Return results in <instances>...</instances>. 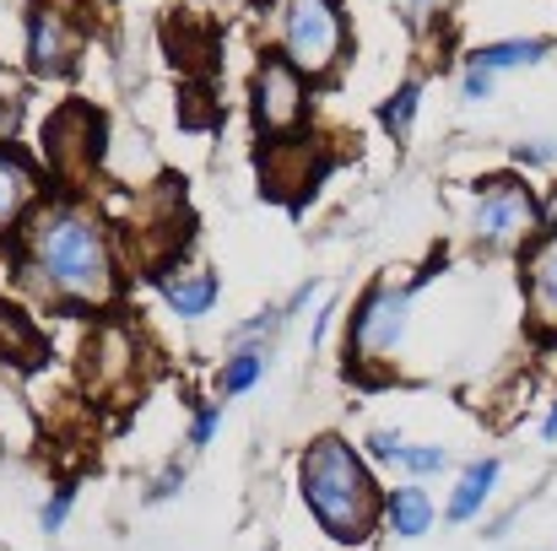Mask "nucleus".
I'll use <instances>...</instances> for the list:
<instances>
[{
    "label": "nucleus",
    "mask_w": 557,
    "mask_h": 551,
    "mask_svg": "<svg viewBox=\"0 0 557 551\" xmlns=\"http://www.w3.org/2000/svg\"><path fill=\"white\" fill-rule=\"evenodd\" d=\"M33 276L65 303H103L114 292L109 249L82 211H49L33 227Z\"/></svg>",
    "instance_id": "nucleus-1"
},
{
    "label": "nucleus",
    "mask_w": 557,
    "mask_h": 551,
    "mask_svg": "<svg viewBox=\"0 0 557 551\" xmlns=\"http://www.w3.org/2000/svg\"><path fill=\"white\" fill-rule=\"evenodd\" d=\"M304 498H309L314 519L336 541H347V547L369 541L373 519H379V492L369 481V465L342 438L309 443V454H304Z\"/></svg>",
    "instance_id": "nucleus-2"
},
{
    "label": "nucleus",
    "mask_w": 557,
    "mask_h": 551,
    "mask_svg": "<svg viewBox=\"0 0 557 551\" xmlns=\"http://www.w3.org/2000/svg\"><path fill=\"white\" fill-rule=\"evenodd\" d=\"M271 16H276V38L287 49V65H298L304 76H325L342 60L347 33H342L336 0H276Z\"/></svg>",
    "instance_id": "nucleus-3"
},
{
    "label": "nucleus",
    "mask_w": 557,
    "mask_h": 551,
    "mask_svg": "<svg viewBox=\"0 0 557 551\" xmlns=\"http://www.w3.org/2000/svg\"><path fill=\"white\" fill-rule=\"evenodd\" d=\"M531 222H536V205H531V195H525L520 184H509V179L482 184L471 227H476V238H482L487 249H509Z\"/></svg>",
    "instance_id": "nucleus-4"
},
{
    "label": "nucleus",
    "mask_w": 557,
    "mask_h": 551,
    "mask_svg": "<svg viewBox=\"0 0 557 551\" xmlns=\"http://www.w3.org/2000/svg\"><path fill=\"white\" fill-rule=\"evenodd\" d=\"M406 309H411V292L406 287H379L369 303H363L358 325H352V352H369V358L395 352L400 336H406Z\"/></svg>",
    "instance_id": "nucleus-5"
},
{
    "label": "nucleus",
    "mask_w": 557,
    "mask_h": 551,
    "mask_svg": "<svg viewBox=\"0 0 557 551\" xmlns=\"http://www.w3.org/2000/svg\"><path fill=\"white\" fill-rule=\"evenodd\" d=\"M304 71L287 60H265L255 76V114L265 130H293L304 120Z\"/></svg>",
    "instance_id": "nucleus-6"
},
{
    "label": "nucleus",
    "mask_w": 557,
    "mask_h": 551,
    "mask_svg": "<svg viewBox=\"0 0 557 551\" xmlns=\"http://www.w3.org/2000/svg\"><path fill=\"white\" fill-rule=\"evenodd\" d=\"M525 298L536 330H557V227L542 233L525 254Z\"/></svg>",
    "instance_id": "nucleus-7"
},
{
    "label": "nucleus",
    "mask_w": 557,
    "mask_h": 551,
    "mask_svg": "<svg viewBox=\"0 0 557 551\" xmlns=\"http://www.w3.org/2000/svg\"><path fill=\"white\" fill-rule=\"evenodd\" d=\"M71 54H76V38H71L65 16L38 11V16H33V65L49 76V71H65V65H71Z\"/></svg>",
    "instance_id": "nucleus-8"
},
{
    "label": "nucleus",
    "mask_w": 557,
    "mask_h": 551,
    "mask_svg": "<svg viewBox=\"0 0 557 551\" xmlns=\"http://www.w3.org/2000/svg\"><path fill=\"white\" fill-rule=\"evenodd\" d=\"M163 298H169L174 314L200 320V314H211V303H216V281H211L206 271H169V276H163Z\"/></svg>",
    "instance_id": "nucleus-9"
},
{
    "label": "nucleus",
    "mask_w": 557,
    "mask_h": 551,
    "mask_svg": "<svg viewBox=\"0 0 557 551\" xmlns=\"http://www.w3.org/2000/svg\"><path fill=\"white\" fill-rule=\"evenodd\" d=\"M493 481H498V460H476L466 476H460V487H455V498H449V519L455 525H466L482 503H487V492H493Z\"/></svg>",
    "instance_id": "nucleus-10"
},
{
    "label": "nucleus",
    "mask_w": 557,
    "mask_h": 551,
    "mask_svg": "<svg viewBox=\"0 0 557 551\" xmlns=\"http://www.w3.org/2000/svg\"><path fill=\"white\" fill-rule=\"evenodd\" d=\"M33 200V168L11 152H0V227L16 222V211Z\"/></svg>",
    "instance_id": "nucleus-11"
},
{
    "label": "nucleus",
    "mask_w": 557,
    "mask_h": 551,
    "mask_svg": "<svg viewBox=\"0 0 557 551\" xmlns=\"http://www.w3.org/2000/svg\"><path fill=\"white\" fill-rule=\"evenodd\" d=\"M389 525H395V536H422L428 525H433V503L422 498V487H400V492H389Z\"/></svg>",
    "instance_id": "nucleus-12"
},
{
    "label": "nucleus",
    "mask_w": 557,
    "mask_h": 551,
    "mask_svg": "<svg viewBox=\"0 0 557 551\" xmlns=\"http://www.w3.org/2000/svg\"><path fill=\"white\" fill-rule=\"evenodd\" d=\"M547 54V43H536V38H515V43H487L471 65H482V71H515V65H536Z\"/></svg>",
    "instance_id": "nucleus-13"
},
{
    "label": "nucleus",
    "mask_w": 557,
    "mask_h": 551,
    "mask_svg": "<svg viewBox=\"0 0 557 551\" xmlns=\"http://www.w3.org/2000/svg\"><path fill=\"white\" fill-rule=\"evenodd\" d=\"M417 98H422V87H417V82H411V87H400V92L389 98V109H384V130H389V136H406V130H411Z\"/></svg>",
    "instance_id": "nucleus-14"
},
{
    "label": "nucleus",
    "mask_w": 557,
    "mask_h": 551,
    "mask_svg": "<svg viewBox=\"0 0 557 551\" xmlns=\"http://www.w3.org/2000/svg\"><path fill=\"white\" fill-rule=\"evenodd\" d=\"M260 367H265V358H260V352H238L233 363L222 367V389H227V395H244V389L260 378Z\"/></svg>",
    "instance_id": "nucleus-15"
},
{
    "label": "nucleus",
    "mask_w": 557,
    "mask_h": 551,
    "mask_svg": "<svg viewBox=\"0 0 557 551\" xmlns=\"http://www.w3.org/2000/svg\"><path fill=\"white\" fill-rule=\"evenodd\" d=\"M406 465H411L417 476H433V471H444V449H433V443H422V449H406Z\"/></svg>",
    "instance_id": "nucleus-16"
},
{
    "label": "nucleus",
    "mask_w": 557,
    "mask_h": 551,
    "mask_svg": "<svg viewBox=\"0 0 557 551\" xmlns=\"http://www.w3.org/2000/svg\"><path fill=\"white\" fill-rule=\"evenodd\" d=\"M369 454H373V460H406V443H400L395 433H373Z\"/></svg>",
    "instance_id": "nucleus-17"
},
{
    "label": "nucleus",
    "mask_w": 557,
    "mask_h": 551,
    "mask_svg": "<svg viewBox=\"0 0 557 551\" xmlns=\"http://www.w3.org/2000/svg\"><path fill=\"white\" fill-rule=\"evenodd\" d=\"M487 92H493V71L471 65V71H466V98H487Z\"/></svg>",
    "instance_id": "nucleus-18"
},
{
    "label": "nucleus",
    "mask_w": 557,
    "mask_h": 551,
    "mask_svg": "<svg viewBox=\"0 0 557 551\" xmlns=\"http://www.w3.org/2000/svg\"><path fill=\"white\" fill-rule=\"evenodd\" d=\"M65 514H71V492H60V498H54V503H49V509H44V530H49V536H54V530H60V525H65Z\"/></svg>",
    "instance_id": "nucleus-19"
},
{
    "label": "nucleus",
    "mask_w": 557,
    "mask_h": 551,
    "mask_svg": "<svg viewBox=\"0 0 557 551\" xmlns=\"http://www.w3.org/2000/svg\"><path fill=\"white\" fill-rule=\"evenodd\" d=\"M211 433H216V411H200V416H195V433H189V438H195V443H211Z\"/></svg>",
    "instance_id": "nucleus-20"
},
{
    "label": "nucleus",
    "mask_w": 557,
    "mask_h": 551,
    "mask_svg": "<svg viewBox=\"0 0 557 551\" xmlns=\"http://www.w3.org/2000/svg\"><path fill=\"white\" fill-rule=\"evenodd\" d=\"M547 438H557V411H553V416H547Z\"/></svg>",
    "instance_id": "nucleus-21"
}]
</instances>
